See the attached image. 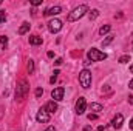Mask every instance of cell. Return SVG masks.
Masks as SVG:
<instances>
[{
    "label": "cell",
    "mask_w": 133,
    "mask_h": 131,
    "mask_svg": "<svg viewBox=\"0 0 133 131\" xmlns=\"http://www.w3.org/2000/svg\"><path fill=\"white\" fill-rule=\"evenodd\" d=\"M88 11V8H87V5H79L77 8H74L70 14H68V22H76V20H79L81 17H84L85 16V12Z\"/></svg>",
    "instance_id": "cell-1"
},
{
    "label": "cell",
    "mask_w": 133,
    "mask_h": 131,
    "mask_svg": "<svg viewBox=\"0 0 133 131\" xmlns=\"http://www.w3.org/2000/svg\"><path fill=\"white\" fill-rule=\"evenodd\" d=\"M79 83L82 88H90L91 86V72L88 69H82L81 74H79Z\"/></svg>",
    "instance_id": "cell-2"
},
{
    "label": "cell",
    "mask_w": 133,
    "mask_h": 131,
    "mask_svg": "<svg viewBox=\"0 0 133 131\" xmlns=\"http://www.w3.org/2000/svg\"><path fill=\"white\" fill-rule=\"evenodd\" d=\"M30 91V86H28V82L26 80H20V83L17 85L16 88V97L17 99H25L26 94Z\"/></svg>",
    "instance_id": "cell-3"
},
{
    "label": "cell",
    "mask_w": 133,
    "mask_h": 131,
    "mask_svg": "<svg viewBox=\"0 0 133 131\" xmlns=\"http://www.w3.org/2000/svg\"><path fill=\"white\" fill-rule=\"evenodd\" d=\"M87 56H88V59L91 62H99V60H105L107 59V54L105 53H101L99 49H96V48H91L87 53Z\"/></svg>",
    "instance_id": "cell-4"
},
{
    "label": "cell",
    "mask_w": 133,
    "mask_h": 131,
    "mask_svg": "<svg viewBox=\"0 0 133 131\" xmlns=\"http://www.w3.org/2000/svg\"><path fill=\"white\" fill-rule=\"evenodd\" d=\"M36 120L40 122V123L48 122V120H50V113H48L45 108H40V110L37 111V114H36Z\"/></svg>",
    "instance_id": "cell-5"
},
{
    "label": "cell",
    "mask_w": 133,
    "mask_h": 131,
    "mask_svg": "<svg viewBox=\"0 0 133 131\" xmlns=\"http://www.w3.org/2000/svg\"><path fill=\"white\" fill-rule=\"evenodd\" d=\"M48 30H50L51 33H59V31L62 30V22H61L59 19L50 20V22H48Z\"/></svg>",
    "instance_id": "cell-6"
},
{
    "label": "cell",
    "mask_w": 133,
    "mask_h": 131,
    "mask_svg": "<svg viewBox=\"0 0 133 131\" xmlns=\"http://www.w3.org/2000/svg\"><path fill=\"white\" fill-rule=\"evenodd\" d=\"M85 110H87V100H85L84 97H79L77 102H76V113L81 116V114L85 113Z\"/></svg>",
    "instance_id": "cell-7"
},
{
    "label": "cell",
    "mask_w": 133,
    "mask_h": 131,
    "mask_svg": "<svg viewBox=\"0 0 133 131\" xmlns=\"http://www.w3.org/2000/svg\"><path fill=\"white\" fill-rule=\"evenodd\" d=\"M64 94H65V88H62V86H59V88H54V90L51 91V97L54 99V102H57V100H62V99H64Z\"/></svg>",
    "instance_id": "cell-8"
},
{
    "label": "cell",
    "mask_w": 133,
    "mask_h": 131,
    "mask_svg": "<svg viewBox=\"0 0 133 131\" xmlns=\"http://www.w3.org/2000/svg\"><path fill=\"white\" fill-rule=\"evenodd\" d=\"M122 123H124V116L122 114H116L115 116V119H113V122H111V125H113V128H121L122 127Z\"/></svg>",
    "instance_id": "cell-9"
},
{
    "label": "cell",
    "mask_w": 133,
    "mask_h": 131,
    "mask_svg": "<svg viewBox=\"0 0 133 131\" xmlns=\"http://www.w3.org/2000/svg\"><path fill=\"white\" fill-rule=\"evenodd\" d=\"M62 12V8L61 6H53V8H48L43 14L46 16V17H50V16H57V14H61Z\"/></svg>",
    "instance_id": "cell-10"
},
{
    "label": "cell",
    "mask_w": 133,
    "mask_h": 131,
    "mask_svg": "<svg viewBox=\"0 0 133 131\" xmlns=\"http://www.w3.org/2000/svg\"><path fill=\"white\" fill-rule=\"evenodd\" d=\"M45 110H46L50 114H51V113H56V111H57V103H56L54 100H53V102H48V103L45 105Z\"/></svg>",
    "instance_id": "cell-11"
},
{
    "label": "cell",
    "mask_w": 133,
    "mask_h": 131,
    "mask_svg": "<svg viewBox=\"0 0 133 131\" xmlns=\"http://www.w3.org/2000/svg\"><path fill=\"white\" fill-rule=\"evenodd\" d=\"M28 31H30V23H28V22H23L22 26H20V30H19V34L23 35V34H26Z\"/></svg>",
    "instance_id": "cell-12"
},
{
    "label": "cell",
    "mask_w": 133,
    "mask_h": 131,
    "mask_svg": "<svg viewBox=\"0 0 133 131\" xmlns=\"http://www.w3.org/2000/svg\"><path fill=\"white\" fill-rule=\"evenodd\" d=\"M30 43H31V45H42V37H39V35H31V37H30Z\"/></svg>",
    "instance_id": "cell-13"
},
{
    "label": "cell",
    "mask_w": 133,
    "mask_h": 131,
    "mask_svg": "<svg viewBox=\"0 0 133 131\" xmlns=\"http://www.w3.org/2000/svg\"><path fill=\"white\" fill-rule=\"evenodd\" d=\"M90 108H91V111H96V113L102 111V105H101V103H91Z\"/></svg>",
    "instance_id": "cell-14"
},
{
    "label": "cell",
    "mask_w": 133,
    "mask_h": 131,
    "mask_svg": "<svg viewBox=\"0 0 133 131\" xmlns=\"http://www.w3.org/2000/svg\"><path fill=\"white\" fill-rule=\"evenodd\" d=\"M98 16H99V11H98V9H91V11H90V14H88L90 20H95Z\"/></svg>",
    "instance_id": "cell-15"
},
{
    "label": "cell",
    "mask_w": 133,
    "mask_h": 131,
    "mask_svg": "<svg viewBox=\"0 0 133 131\" xmlns=\"http://www.w3.org/2000/svg\"><path fill=\"white\" fill-rule=\"evenodd\" d=\"M110 30H111V26H110V25H104V26L99 30V34H102V35H104V34L110 33Z\"/></svg>",
    "instance_id": "cell-16"
},
{
    "label": "cell",
    "mask_w": 133,
    "mask_h": 131,
    "mask_svg": "<svg viewBox=\"0 0 133 131\" xmlns=\"http://www.w3.org/2000/svg\"><path fill=\"white\" fill-rule=\"evenodd\" d=\"M26 69H28V72H30V74H31V72L34 71V62H33V60H28V65H26Z\"/></svg>",
    "instance_id": "cell-17"
},
{
    "label": "cell",
    "mask_w": 133,
    "mask_h": 131,
    "mask_svg": "<svg viewBox=\"0 0 133 131\" xmlns=\"http://www.w3.org/2000/svg\"><path fill=\"white\" fill-rule=\"evenodd\" d=\"M127 62H130V56H122V57H119V63H127Z\"/></svg>",
    "instance_id": "cell-18"
},
{
    "label": "cell",
    "mask_w": 133,
    "mask_h": 131,
    "mask_svg": "<svg viewBox=\"0 0 133 131\" xmlns=\"http://www.w3.org/2000/svg\"><path fill=\"white\" fill-rule=\"evenodd\" d=\"M110 42H113V35H108V37H107V39H105V40H104V42H102V45H104V46H105V45H108V43H110Z\"/></svg>",
    "instance_id": "cell-19"
},
{
    "label": "cell",
    "mask_w": 133,
    "mask_h": 131,
    "mask_svg": "<svg viewBox=\"0 0 133 131\" xmlns=\"http://www.w3.org/2000/svg\"><path fill=\"white\" fill-rule=\"evenodd\" d=\"M57 74H59V71H57V69H56V71H54V76H53V77H51V79H50V82H51V83H54V82H56V80H57Z\"/></svg>",
    "instance_id": "cell-20"
},
{
    "label": "cell",
    "mask_w": 133,
    "mask_h": 131,
    "mask_svg": "<svg viewBox=\"0 0 133 131\" xmlns=\"http://www.w3.org/2000/svg\"><path fill=\"white\" fill-rule=\"evenodd\" d=\"M0 43L2 45H6L8 43V37L6 35H0Z\"/></svg>",
    "instance_id": "cell-21"
},
{
    "label": "cell",
    "mask_w": 133,
    "mask_h": 131,
    "mask_svg": "<svg viewBox=\"0 0 133 131\" xmlns=\"http://www.w3.org/2000/svg\"><path fill=\"white\" fill-rule=\"evenodd\" d=\"M5 20H6V14H5V11H0V23Z\"/></svg>",
    "instance_id": "cell-22"
},
{
    "label": "cell",
    "mask_w": 133,
    "mask_h": 131,
    "mask_svg": "<svg viewBox=\"0 0 133 131\" xmlns=\"http://www.w3.org/2000/svg\"><path fill=\"white\" fill-rule=\"evenodd\" d=\"M42 94H43V90H42V88H37V90H36V97H40Z\"/></svg>",
    "instance_id": "cell-23"
},
{
    "label": "cell",
    "mask_w": 133,
    "mask_h": 131,
    "mask_svg": "<svg viewBox=\"0 0 133 131\" xmlns=\"http://www.w3.org/2000/svg\"><path fill=\"white\" fill-rule=\"evenodd\" d=\"M96 119H98V114H91V113L88 114V120H96Z\"/></svg>",
    "instance_id": "cell-24"
},
{
    "label": "cell",
    "mask_w": 133,
    "mask_h": 131,
    "mask_svg": "<svg viewBox=\"0 0 133 131\" xmlns=\"http://www.w3.org/2000/svg\"><path fill=\"white\" fill-rule=\"evenodd\" d=\"M31 5H33V6H39V5H42V0H33Z\"/></svg>",
    "instance_id": "cell-25"
},
{
    "label": "cell",
    "mask_w": 133,
    "mask_h": 131,
    "mask_svg": "<svg viewBox=\"0 0 133 131\" xmlns=\"http://www.w3.org/2000/svg\"><path fill=\"white\" fill-rule=\"evenodd\" d=\"M48 57H50V59H53V57H54V53H53V51H50V53H48Z\"/></svg>",
    "instance_id": "cell-26"
},
{
    "label": "cell",
    "mask_w": 133,
    "mask_h": 131,
    "mask_svg": "<svg viewBox=\"0 0 133 131\" xmlns=\"http://www.w3.org/2000/svg\"><path fill=\"white\" fill-rule=\"evenodd\" d=\"M62 62H64V60H62V59H57V60H56V62H54V63H56V65H61V63H62Z\"/></svg>",
    "instance_id": "cell-27"
},
{
    "label": "cell",
    "mask_w": 133,
    "mask_h": 131,
    "mask_svg": "<svg viewBox=\"0 0 133 131\" xmlns=\"http://www.w3.org/2000/svg\"><path fill=\"white\" fill-rule=\"evenodd\" d=\"M45 131H56V128H54V127H48Z\"/></svg>",
    "instance_id": "cell-28"
},
{
    "label": "cell",
    "mask_w": 133,
    "mask_h": 131,
    "mask_svg": "<svg viewBox=\"0 0 133 131\" xmlns=\"http://www.w3.org/2000/svg\"><path fill=\"white\" fill-rule=\"evenodd\" d=\"M82 131H91V127L88 125V127H85V128H84V130H82Z\"/></svg>",
    "instance_id": "cell-29"
},
{
    "label": "cell",
    "mask_w": 133,
    "mask_h": 131,
    "mask_svg": "<svg viewBox=\"0 0 133 131\" xmlns=\"http://www.w3.org/2000/svg\"><path fill=\"white\" fill-rule=\"evenodd\" d=\"M105 130V127H98V131H104Z\"/></svg>",
    "instance_id": "cell-30"
},
{
    "label": "cell",
    "mask_w": 133,
    "mask_h": 131,
    "mask_svg": "<svg viewBox=\"0 0 133 131\" xmlns=\"http://www.w3.org/2000/svg\"><path fill=\"white\" fill-rule=\"evenodd\" d=\"M129 86H130V88H132V90H133V79H132V80H130V83H129Z\"/></svg>",
    "instance_id": "cell-31"
},
{
    "label": "cell",
    "mask_w": 133,
    "mask_h": 131,
    "mask_svg": "<svg viewBox=\"0 0 133 131\" xmlns=\"http://www.w3.org/2000/svg\"><path fill=\"white\" fill-rule=\"evenodd\" d=\"M130 128H132V130H133V119H132V120H130Z\"/></svg>",
    "instance_id": "cell-32"
},
{
    "label": "cell",
    "mask_w": 133,
    "mask_h": 131,
    "mask_svg": "<svg viewBox=\"0 0 133 131\" xmlns=\"http://www.w3.org/2000/svg\"><path fill=\"white\" fill-rule=\"evenodd\" d=\"M130 71H132V72H133V65H132V66H130Z\"/></svg>",
    "instance_id": "cell-33"
},
{
    "label": "cell",
    "mask_w": 133,
    "mask_h": 131,
    "mask_svg": "<svg viewBox=\"0 0 133 131\" xmlns=\"http://www.w3.org/2000/svg\"><path fill=\"white\" fill-rule=\"evenodd\" d=\"M0 5H2V2H0Z\"/></svg>",
    "instance_id": "cell-34"
}]
</instances>
